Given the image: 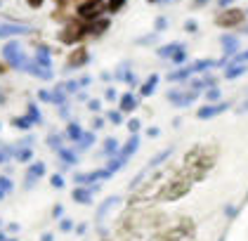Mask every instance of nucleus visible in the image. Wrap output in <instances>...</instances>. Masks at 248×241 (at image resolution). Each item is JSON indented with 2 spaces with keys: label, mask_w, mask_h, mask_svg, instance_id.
Segmentation results:
<instances>
[{
  "label": "nucleus",
  "mask_w": 248,
  "mask_h": 241,
  "mask_svg": "<svg viewBox=\"0 0 248 241\" xmlns=\"http://www.w3.org/2000/svg\"><path fill=\"white\" fill-rule=\"evenodd\" d=\"M118 201H121L118 196H109L104 204L99 206V210H97V223H102V218H104V215H107V213H109V210H111V208H114Z\"/></svg>",
  "instance_id": "nucleus-21"
},
{
  "label": "nucleus",
  "mask_w": 248,
  "mask_h": 241,
  "mask_svg": "<svg viewBox=\"0 0 248 241\" xmlns=\"http://www.w3.org/2000/svg\"><path fill=\"white\" fill-rule=\"evenodd\" d=\"M135 107H137V97H135L133 93H128V95H123V97H121V112L123 113L135 112Z\"/></svg>",
  "instance_id": "nucleus-19"
},
{
  "label": "nucleus",
  "mask_w": 248,
  "mask_h": 241,
  "mask_svg": "<svg viewBox=\"0 0 248 241\" xmlns=\"http://www.w3.org/2000/svg\"><path fill=\"white\" fill-rule=\"evenodd\" d=\"M123 5H125V0H107V10L114 15L118 10H123Z\"/></svg>",
  "instance_id": "nucleus-31"
},
{
  "label": "nucleus",
  "mask_w": 248,
  "mask_h": 241,
  "mask_svg": "<svg viewBox=\"0 0 248 241\" xmlns=\"http://www.w3.org/2000/svg\"><path fill=\"white\" fill-rule=\"evenodd\" d=\"M93 142H95V135H93V132H83V137L78 140L76 145H78V149H88Z\"/></svg>",
  "instance_id": "nucleus-26"
},
{
  "label": "nucleus",
  "mask_w": 248,
  "mask_h": 241,
  "mask_svg": "<svg viewBox=\"0 0 248 241\" xmlns=\"http://www.w3.org/2000/svg\"><path fill=\"white\" fill-rule=\"evenodd\" d=\"M215 66V62L213 59H199V62H194V64H187V69H189V74H199V71H206V69H213Z\"/></svg>",
  "instance_id": "nucleus-17"
},
{
  "label": "nucleus",
  "mask_w": 248,
  "mask_h": 241,
  "mask_svg": "<svg viewBox=\"0 0 248 241\" xmlns=\"http://www.w3.org/2000/svg\"><path fill=\"white\" fill-rule=\"evenodd\" d=\"M189 69L187 66H182V69H177L175 74H170L168 76V80H172V83H177V80H185V78H189Z\"/></svg>",
  "instance_id": "nucleus-24"
},
{
  "label": "nucleus",
  "mask_w": 248,
  "mask_h": 241,
  "mask_svg": "<svg viewBox=\"0 0 248 241\" xmlns=\"http://www.w3.org/2000/svg\"><path fill=\"white\" fill-rule=\"evenodd\" d=\"M24 71H29L31 76H36V78H43V80H52L55 78V74H52V69H45V66H38L36 62H29L26 59V64L21 66Z\"/></svg>",
  "instance_id": "nucleus-10"
},
{
  "label": "nucleus",
  "mask_w": 248,
  "mask_h": 241,
  "mask_svg": "<svg viewBox=\"0 0 248 241\" xmlns=\"http://www.w3.org/2000/svg\"><path fill=\"white\" fill-rule=\"evenodd\" d=\"M47 142H50V147L57 149L59 147V135H50V137H47Z\"/></svg>",
  "instance_id": "nucleus-44"
},
{
  "label": "nucleus",
  "mask_w": 248,
  "mask_h": 241,
  "mask_svg": "<svg viewBox=\"0 0 248 241\" xmlns=\"http://www.w3.org/2000/svg\"><path fill=\"white\" fill-rule=\"evenodd\" d=\"M137 147H140V137H137V132H135V135H130V140L125 142V147H123V151H121V159L128 161L135 151H137Z\"/></svg>",
  "instance_id": "nucleus-14"
},
{
  "label": "nucleus",
  "mask_w": 248,
  "mask_h": 241,
  "mask_svg": "<svg viewBox=\"0 0 248 241\" xmlns=\"http://www.w3.org/2000/svg\"><path fill=\"white\" fill-rule=\"evenodd\" d=\"M217 2H220V7H227V5L232 2V0H217Z\"/></svg>",
  "instance_id": "nucleus-51"
},
{
  "label": "nucleus",
  "mask_w": 248,
  "mask_h": 241,
  "mask_svg": "<svg viewBox=\"0 0 248 241\" xmlns=\"http://www.w3.org/2000/svg\"><path fill=\"white\" fill-rule=\"evenodd\" d=\"M62 213H64V210H62V206H57V208H55V210H52V215H55V218H59V215H62Z\"/></svg>",
  "instance_id": "nucleus-49"
},
{
  "label": "nucleus",
  "mask_w": 248,
  "mask_h": 241,
  "mask_svg": "<svg viewBox=\"0 0 248 241\" xmlns=\"http://www.w3.org/2000/svg\"><path fill=\"white\" fill-rule=\"evenodd\" d=\"M109 121H114V123H121V121H123V116H121V112H111V113H109Z\"/></svg>",
  "instance_id": "nucleus-42"
},
{
  "label": "nucleus",
  "mask_w": 248,
  "mask_h": 241,
  "mask_svg": "<svg viewBox=\"0 0 248 241\" xmlns=\"http://www.w3.org/2000/svg\"><path fill=\"white\" fill-rule=\"evenodd\" d=\"M185 29L191 31V33H196V31H199V24H196L194 19H187V21H185Z\"/></svg>",
  "instance_id": "nucleus-37"
},
{
  "label": "nucleus",
  "mask_w": 248,
  "mask_h": 241,
  "mask_svg": "<svg viewBox=\"0 0 248 241\" xmlns=\"http://www.w3.org/2000/svg\"><path fill=\"white\" fill-rule=\"evenodd\" d=\"M123 163H125V159H121V156H118V159H111V161H109V166H107V170L114 175L116 170H121V168H123Z\"/></svg>",
  "instance_id": "nucleus-30"
},
{
  "label": "nucleus",
  "mask_w": 248,
  "mask_h": 241,
  "mask_svg": "<svg viewBox=\"0 0 248 241\" xmlns=\"http://www.w3.org/2000/svg\"><path fill=\"white\" fill-rule=\"evenodd\" d=\"M170 59L175 62V64H182V62L187 59V50H185V48H182V50H177V52H175V55H172Z\"/></svg>",
  "instance_id": "nucleus-34"
},
{
  "label": "nucleus",
  "mask_w": 248,
  "mask_h": 241,
  "mask_svg": "<svg viewBox=\"0 0 248 241\" xmlns=\"http://www.w3.org/2000/svg\"><path fill=\"white\" fill-rule=\"evenodd\" d=\"M229 104L227 102H217V104H206L203 109H199L196 116L201 118V121H206V118H215V116H220L222 112H227Z\"/></svg>",
  "instance_id": "nucleus-9"
},
{
  "label": "nucleus",
  "mask_w": 248,
  "mask_h": 241,
  "mask_svg": "<svg viewBox=\"0 0 248 241\" xmlns=\"http://www.w3.org/2000/svg\"><path fill=\"white\" fill-rule=\"evenodd\" d=\"M12 192V180L10 177H0V199H5Z\"/></svg>",
  "instance_id": "nucleus-27"
},
{
  "label": "nucleus",
  "mask_w": 248,
  "mask_h": 241,
  "mask_svg": "<svg viewBox=\"0 0 248 241\" xmlns=\"http://www.w3.org/2000/svg\"><path fill=\"white\" fill-rule=\"evenodd\" d=\"M246 71H248L246 64H232V66H227V71H225V78H227V80H234V78L244 76Z\"/></svg>",
  "instance_id": "nucleus-22"
},
{
  "label": "nucleus",
  "mask_w": 248,
  "mask_h": 241,
  "mask_svg": "<svg viewBox=\"0 0 248 241\" xmlns=\"http://www.w3.org/2000/svg\"><path fill=\"white\" fill-rule=\"evenodd\" d=\"M26 2H29V7H33V10H38L40 5H43V2H45V0H26Z\"/></svg>",
  "instance_id": "nucleus-45"
},
{
  "label": "nucleus",
  "mask_w": 248,
  "mask_h": 241,
  "mask_svg": "<svg viewBox=\"0 0 248 241\" xmlns=\"http://www.w3.org/2000/svg\"><path fill=\"white\" fill-rule=\"evenodd\" d=\"M43 241H52V234H43Z\"/></svg>",
  "instance_id": "nucleus-53"
},
{
  "label": "nucleus",
  "mask_w": 248,
  "mask_h": 241,
  "mask_svg": "<svg viewBox=\"0 0 248 241\" xmlns=\"http://www.w3.org/2000/svg\"><path fill=\"white\" fill-rule=\"evenodd\" d=\"M246 201H248V194H246Z\"/></svg>",
  "instance_id": "nucleus-59"
},
{
  "label": "nucleus",
  "mask_w": 248,
  "mask_h": 241,
  "mask_svg": "<svg viewBox=\"0 0 248 241\" xmlns=\"http://www.w3.org/2000/svg\"><path fill=\"white\" fill-rule=\"evenodd\" d=\"M85 36H88V21L74 19V21H69V24L62 29L59 40H62V43H66V45H74V43H78L80 38H85Z\"/></svg>",
  "instance_id": "nucleus-3"
},
{
  "label": "nucleus",
  "mask_w": 248,
  "mask_h": 241,
  "mask_svg": "<svg viewBox=\"0 0 248 241\" xmlns=\"http://www.w3.org/2000/svg\"><path fill=\"white\" fill-rule=\"evenodd\" d=\"M116 151H118V142H116V137H109V140L104 142V154H107V156H114Z\"/></svg>",
  "instance_id": "nucleus-28"
},
{
  "label": "nucleus",
  "mask_w": 248,
  "mask_h": 241,
  "mask_svg": "<svg viewBox=\"0 0 248 241\" xmlns=\"http://www.w3.org/2000/svg\"><path fill=\"white\" fill-rule=\"evenodd\" d=\"M201 95V90L199 88H191V90H172V93H168V99H170L172 104H177V107H187V104H191L196 97Z\"/></svg>",
  "instance_id": "nucleus-7"
},
{
  "label": "nucleus",
  "mask_w": 248,
  "mask_h": 241,
  "mask_svg": "<svg viewBox=\"0 0 248 241\" xmlns=\"http://www.w3.org/2000/svg\"><path fill=\"white\" fill-rule=\"evenodd\" d=\"M15 156H17L19 161H29V159H31V149H19V151H15Z\"/></svg>",
  "instance_id": "nucleus-36"
},
{
  "label": "nucleus",
  "mask_w": 248,
  "mask_h": 241,
  "mask_svg": "<svg viewBox=\"0 0 248 241\" xmlns=\"http://www.w3.org/2000/svg\"><path fill=\"white\" fill-rule=\"evenodd\" d=\"M2 57H5V62H7L10 66H15V69H21V66L26 64V55L21 52V45L17 40H12V43H7V45L2 48Z\"/></svg>",
  "instance_id": "nucleus-5"
},
{
  "label": "nucleus",
  "mask_w": 248,
  "mask_h": 241,
  "mask_svg": "<svg viewBox=\"0 0 248 241\" xmlns=\"http://www.w3.org/2000/svg\"><path fill=\"white\" fill-rule=\"evenodd\" d=\"M12 126H15V128H19V130H29L31 126H33V121H31L29 116H24V118H15V121H12Z\"/></svg>",
  "instance_id": "nucleus-29"
},
{
  "label": "nucleus",
  "mask_w": 248,
  "mask_h": 241,
  "mask_svg": "<svg viewBox=\"0 0 248 241\" xmlns=\"http://www.w3.org/2000/svg\"><path fill=\"white\" fill-rule=\"evenodd\" d=\"M206 99H208V104H213V102H217V99H220V90H217V88L213 85V88H210L208 93H206Z\"/></svg>",
  "instance_id": "nucleus-33"
},
{
  "label": "nucleus",
  "mask_w": 248,
  "mask_h": 241,
  "mask_svg": "<svg viewBox=\"0 0 248 241\" xmlns=\"http://www.w3.org/2000/svg\"><path fill=\"white\" fill-rule=\"evenodd\" d=\"M244 19H246V12H244V10H222V12L215 17V24L222 26V29H232V26L244 24Z\"/></svg>",
  "instance_id": "nucleus-6"
},
{
  "label": "nucleus",
  "mask_w": 248,
  "mask_h": 241,
  "mask_svg": "<svg viewBox=\"0 0 248 241\" xmlns=\"http://www.w3.org/2000/svg\"><path fill=\"white\" fill-rule=\"evenodd\" d=\"M104 10H107V5L102 2V0H85V2H80L78 5V19L80 21H95L104 15Z\"/></svg>",
  "instance_id": "nucleus-4"
},
{
  "label": "nucleus",
  "mask_w": 248,
  "mask_h": 241,
  "mask_svg": "<svg viewBox=\"0 0 248 241\" xmlns=\"http://www.w3.org/2000/svg\"><path fill=\"white\" fill-rule=\"evenodd\" d=\"M203 2H206V0H194V5H196V7H199V5H203Z\"/></svg>",
  "instance_id": "nucleus-54"
},
{
  "label": "nucleus",
  "mask_w": 248,
  "mask_h": 241,
  "mask_svg": "<svg viewBox=\"0 0 248 241\" xmlns=\"http://www.w3.org/2000/svg\"><path fill=\"white\" fill-rule=\"evenodd\" d=\"M234 62H236V64H244V62H248V50L244 52V55H239V57H236Z\"/></svg>",
  "instance_id": "nucleus-48"
},
{
  "label": "nucleus",
  "mask_w": 248,
  "mask_h": 241,
  "mask_svg": "<svg viewBox=\"0 0 248 241\" xmlns=\"http://www.w3.org/2000/svg\"><path fill=\"white\" fill-rule=\"evenodd\" d=\"M50 182H52V187L62 189V187H64V177H62V175H52V177H50Z\"/></svg>",
  "instance_id": "nucleus-38"
},
{
  "label": "nucleus",
  "mask_w": 248,
  "mask_h": 241,
  "mask_svg": "<svg viewBox=\"0 0 248 241\" xmlns=\"http://www.w3.org/2000/svg\"><path fill=\"white\" fill-rule=\"evenodd\" d=\"M26 116H29L33 123H40V112H38V107H36V104H29V112H26Z\"/></svg>",
  "instance_id": "nucleus-32"
},
{
  "label": "nucleus",
  "mask_w": 248,
  "mask_h": 241,
  "mask_svg": "<svg viewBox=\"0 0 248 241\" xmlns=\"http://www.w3.org/2000/svg\"><path fill=\"white\" fill-rule=\"evenodd\" d=\"M5 71H7V66H5V64H0V74H5Z\"/></svg>",
  "instance_id": "nucleus-55"
},
{
  "label": "nucleus",
  "mask_w": 248,
  "mask_h": 241,
  "mask_svg": "<svg viewBox=\"0 0 248 241\" xmlns=\"http://www.w3.org/2000/svg\"><path fill=\"white\" fill-rule=\"evenodd\" d=\"M40 175H45V163H33V166L29 168V175H26V187H31L33 182H36V177H40Z\"/></svg>",
  "instance_id": "nucleus-15"
},
{
  "label": "nucleus",
  "mask_w": 248,
  "mask_h": 241,
  "mask_svg": "<svg viewBox=\"0 0 248 241\" xmlns=\"http://www.w3.org/2000/svg\"><path fill=\"white\" fill-rule=\"evenodd\" d=\"M220 241H225V237H222V239H220Z\"/></svg>",
  "instance_id": "nucleus-58"
},
{
  "label": "nucleus",
  "mask_w": 248,
  "mask_h": 241,
  "mask_svg": "<svg viewBox=\"0 0 248 241\" xmlns=\"http://www.w3.org/2000/svg\"><path fill=\"white\" fill-rule=\"evenodd\" d=\"M128 130H130V135H135V132L140 130V121H137V118H133V121L128 123Z\"/></svg>",
  "instance_id": "nucleus-40"
},
{
  "label": "nucleus",
  "mask_w": 248,
  "mask_h": 241,
  "mask_svg": "<svg viewBox=\"0 0 248 241\" xmlns=\"http://www.w3.org/2000/svg\"><path fill=\"white\" fill-rule=\"evenodd\" d=\"M74 201L76 204H90L93 201V192H90V187L88 189H83V187H78V189H74Z\"/></svg>",
  "instance_id": "nucleus-18"
},
{
  "label": "nucleus",
  "mask_w": 248,
  "mask_h": 241,
  "mask_svg": "<svg viewBox=\"0 0 248 241\" xmlns=\"http://www.w3.org/2000/svg\"><path fill=\"white\" fill-rule=\"evenodd\" d=\"M66 135H69V140L78 142V140L83 137V128H80L78 123H69V128H66Z\"/></svg>",
  "instance_id": "nucleus-23"
},
{
  "label": "nucleus",
  "mask_w": 248,
  "mask_h": 241,
  "mask_svg": "<svg viewBox=\"0 0 248 241\" xmlns=\"http://www.w3.org/2000/svg\"><path fill=\"white\" fill-rule=\"evenodd\" d=\"M111 177V173L104 168V170H93V173H83V175H76L78 185H85V182H95V180H107Z\"/></svg>",
  "instance_id": "nucleus-12"
},
{
  "label": "nucleus",
  "mask_w": 248,
  "mask_h": 241,
  "mask_svg": "<svg viewBox=\"0 0 248 241\" xmlns=\"http://www.w3.org/2000/svg\"><path fill=\"white\" fill-rule=\"evenodd\" d=\"M161 187H163V189L158 192V199H161V201H175V199L185 196L191 189V180L185 175V170H180V173H172L170 180L163 182Z\"/></svg>",
  "instance_id": "nucleus-2"
},
{
  "label": "nucleus",
  "mask_w": 248,
  "mask_h": 241,
  "mask_svg": "<svg viewBox=\"0 0 248 241\" xmlns=\"http://www.w3.org/2000/svg\"><path fill=\"white\" fill-rule=\"evenodd\" d=\"M149 2H156V0H149Z\"/></svg>",
  "instance_id": "nucleus-57"
},
{
  "label": "nucleus",
  "mask_w": 248,
  "mask_h": 241,
  "mask_svg": "<svg viewBox=\"0 0 248 241\" xmlns=\"http://www.w3.org/2000/svg\"><path fill=\"white\" fill-rule=\"evenodd\" d=\"M38 97L43 99V102H52V93H50V90H40Z\"/></svg>",
  "instance_id": "nucleus-41"
},
{
  "label": "nucleus",
  "mask_w": 248,
  "mask_h": 241,
  "mask_svg": "<svg viewBox=\"0 0 248 241\" xmlns=\"http://www.w3.org/2000/svg\"><path fill=\"white\" fill-rule=\"evenodd\" d=\"M156 85H158V74H152L147 80H144V85L140 88V93H142V97H149V95L156 93Z\"/></svg>",
  "instance_id": "nucleus-16"
},
{
  "label": "nucleus",
  "mask_w": 248,
  "mask_h": 241,
  "mask_svg": "<svg viewBox=\"0 0 248 241\" xmlns=\"http://www.w3.org/2000/svg\"><path fill=\"white\" fill-rule=\"evenodd\" d=\"M182 48H185L182 43H168V45H161V48L156 50V55L161 57V59H170V57L175 55L177 50H182Z\"/></svg>",
  "instance_id": "nucleus-13"
},
{
  "label": "nucleus",
  "mask_w": 248,
  "mask_h": 241,
  "mask_svg": "<svg viewBox=\"0 0 248 241\" xmlns=\"http://www.w3.org/2000/svg\"><path fill=\"white\" fill-rule=\"evenodd\" d=\"M59 227H62V232H71V229H74V225H71V220H69V218H64Z\"/></svg>",
  "instance_id": "nucleus-39"
},
{
  "label": "nucleus",
  "mask_w": 248,
  "mask_h": 241,
  "mask_svg": "<svg viewBox=\"0 0 248 241\" xmlns=\"http://www.w3.org/2000/svg\"><path fill=\"white\" fill-rule=\"evenodd\" d=\"M158 135V128H149V137H156Z\"/></svg>",
  "instance_id": "nucleus-50"
},
{
  "label": "nucleus",
  "mask_w": 248,
  "mask_h": 241,
  "mask_svg": "<svg viewBox=\"0 0 248 241\" xmlns=\"http://www.w3.org/2000/svg\"><path fill=\"white\" fill-rule=\"evenodd\" d=\"M21 33H31V29L21 26V24H5V21H0V38L21 36Z\"/></svg>",
  "instance_id": "nucleus-11"
},
{
  "label": "nucleus",
  "mask_w": 248,
  "mask_h": 241,
  "mask_svg": "<svg viewBox=\"0 0 248 241\" xmlns=\"http://www.w3.org/2000/svg\"><path fill=\"white\" fill-rule=\"evenodd\" d=\"M215 156H217V151L210 147H194L185 156V175L189 177L191 182H196V180H203L206 175H208V170L213 168L215 163Z\"/></svg>",
  "instance_id": "nucleus-1"
},
{
  "label": "nucleus",
  "mask_w": 248,
  "mask_h": 241,
  "mask_svg": "<svg viewBox=\"0 0 248 241\" xmlns=\"http://www.w3.org/2000/svg\"><path fill=\"white\" fill-rule=\"evenodd\" d=\"M57 154L66 161V163H76L78 161V156L74 154V151H69V149H64V147H57Z\"/></svg>",
  "instance_id": "nucleus-25"
},
{
  "label": "nucleus",
  "mask_w": 248,
  "mask_h": 241,
  "mask_svg": "<svg viewBox=\"0 0 248 241\" xmlns=\"http://www.w3.org/2000/svg\"><path fill=\"white\" fill-rule=\"evenodd\" d=\"M90 62V52L85 50V48H76L71 55H69V59H66V66L69 69H80V66H85Z\"/></svg>",
  "instance_id": "nucleus-8"
},
{
  "label": "nucleus",
  "mask_w": 248,
  "mask_h": 241,
  "mask_svg": "<svg viewBox=\"0 0 248 241\" xmlns=\"http://www.w3.org/2000/svg\"><path fill=\"white\" fill-rule=\"evenodd\" d=\"M55 2H57L59 7H64V5H66V2H69V0H55Z\"/></svg>",
  "instance_id": "nucleus-52"
},
{
  "label": "nucleus",
  "mask_w": 248,
  "mask_h": 241,
  "mask_svg": "<svg viewBox=\"0 0 248 241\" xmlns=\"http://www.w3.org/2000/svg\"><path fill=\"white\" fill-rule=\"evenodd\" d=\"M166 24H168V21H166L163 17H161V19H156V29H158V31H163V29H166Z\"/></svg>",
  "instance_id": "nucleus-46"
},
{
  "label": "nucleus",
  "mask_w": 248,
  "mask_h": 241,
  "mask_svg": "<svg viewBox=\"0 0 248 241\" xmlns=\"http://www.w3.org/2000/svg\"><path fill=\"white\" fill-rule=\"evenodd\" d=\"M88 107H90V112H99V107H102V104H99V99H90V102H88Z\"/></svg>",
  "instance_id": "nucleus-43"
},
{
  "label": "nucleus",
  "mask_w": 248,
  "mask_h": 241,
  "mask_svg": "<svg viewBox=\"0 0 248 241\" xmlns=\"http://www.w3.org/2000/svg\"><path fill=\"white\" fill-rule=\"evenodd\" d=\"M38 66H45V69H52V62H50V50L47 48H38L36 52V59H33Z\"/></svg>",
  "instance_id": "nucleus-20"
},
{
  "label": "nucleus",
  "mask_w": 248,
  "mask_h": 241,
  "mask_svg": "<svg viewBox=\"0 0 248 241\" xmlns=\"http://www.w3.org/2000/svg\"><path fill=\"white\" fill-rule=\"evenodd\" d=\"M241 112H248V102H244V107H241Z\"/></svg>",
  "instance_id": "nucleus-56"
},
{
  "label": "nucleus",
  "mask_w": 248,
  "mask_h": 241,
  "mask_svg": "<svg viewBox=\"0 0 248 241\" xmlns=\"http://www.w3.org/2000/svg\"><path fill=\"white\" fill-rule=\"evenodd\" d=\"M62 88H64V93H76L78 88H80V83H78V80H69V83H64Z\"/></svg>",
  "instance_id": "nucleus-35"
},
{
  "label": "nucleus",
  "mask_w": 248,
  "mask_h": 241,
  "mask_svg": "<svg viewBox=\"0 0 248 241\" xmlns=\"http://www.w3.org/2000/svg\"><path fill=\"white\" fill-rule=\"evenodd\" d=\"M116 97H118V95H116L114 88H107V99H111V102H114Z\"/></svg>",
  "instance_id": "nucleus-47"
}]
</instances>
